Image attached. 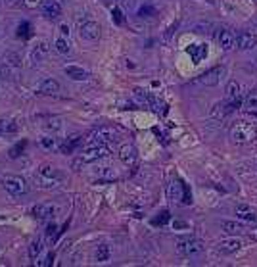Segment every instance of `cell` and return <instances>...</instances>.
I'll use <instances>...</instances> for the list:
<instances>
[{
	"instance_id": "cell-1",
	"label": "cell",
	"mask_w": 257,
	"mask_h": 267,
	"mask_svg": "<svg viewBox=\"0 0 257 267\" xmlns=\"http://www.w3.org/2000/svg\"><path fill=\"white\" fill-rule=\"evenodd\" d=\"M231 138L236 144H248L253 142L257 138V127L253 123H249L246 120H238L236 123H232L231 127Z\"/></svg>"
},
{
	"instance_id": "cell-2",
	"label": "cell",
	"mask_w": 257,
	"mask_h": 267,
	"mask_svg": "<svg viewBox=\"0 0 257 267\" xmlns=\"http://www.w3.org/2000/svg\"><path fill=\"white\" fill-rule=\"evenodd\" d=\"M110 154V150L104 146V144H90L88 148H85L81 156H79L77 162H73V167H79V165L83 164H92V162H98V160H102L106 156Z\"/></svg>"
},
{
	"instance_id": "cell-3",
	"label": "cell",
	"mask_w": 257,
	"mask_h": 267,
	"mask_svg": "<svg viewBox=\"0 0 257 267\" xmlns=\"http://www.w3.org/2000/svg\"><path fill=\"white\" fill-rule=\"evenodd\" d=\"M2 187L8 190L12 196H25L29 192V185L23 177H16V175H8L2 179Z\"/></svg>"
},
{
	"instance_id": "cell-4",
	"label": "cell",
	"mask_w": 257,
	"mask_h": 267,
	"mask_svg": "<svg viewBox=\"0 0 257 267\" xmlns=\"http://www.w3.org/2000/svg\"><path fill=\"white\" fill-rule=\"evenodd\" d=\"M119 138V131L113 127H98L90 133L88 142L90 144H104V142H115Z\"/></svg>"
},
{
	"instance_id": "cell-5",
	"label": "cell",
	"mask_w": 257,
	"mask_h": 267,
	"mask_svg": "<svg viewBox=\"0 0 257 267\" xmlns=\"http://www.w3.org/2000/svg\"><path fill=\"white\" fill-rule=\"evenodd\" d=\"M79 37L83 39V41H98L100 39V25L92 21V19H85V21H81V25H79Z\"/></svg>"
},
{
	"instance_id": "cell-6",
	"label": "cell",
	"mask_w": 257,
	"mask_h": 267,
	"mask_svg": "<svg viewBox=\"0 0 257 267\" xmlns=\"http://www.w3.org/2000/svg\"><path fill=\"white\" fill-rule=\"evenodd\" d=\"M179 252L184 256H198L204 252V242L198 239H186V241H179Z\"/></svg>"
},
{
	"instance_id": "cell-7",
	"label": "cell",
	"mask_w": 257,
	"mask_h": 267,
	"mask_svg": "<svg viewBox=\"0 0 257 267\" xmlns=\"http://www.w3.org/2000/svg\"><path fill=\"white\" fill-rule=\"evenodd\" d=\"M39 179H41V183H44L46 187H56V185L61 181V175L58 173V169H54L50 165H43V167L39 169Z\"/></svg>"
},
{
	"instance_id": "cell-8",
	"label": "cell",
	"mask_w": 257,
	"mask_h": 267,
	"mask_svg": "<svg viewBox=\"0 0 257 267\" xmlns=\"http://www.w3.org/2000/svg\"><path fill=\"white\" fill-rule=\"evenodd\" d=\"M223 68H211L209 71H206V73H202L200 77L196 79V83H200V85H204V86H213L219 83V79H221V75H223Z\"/></svg>"
},
{
	"instance_id": "cell-9",
	"label": "cell",
	"mask_w": 257,
	"mask_h": 267,
	"mask_svg": "<svg viewBox=\"0 0 257 267\" xmlns=\"http://www.w3.org/2000/svg\"><path fill=\"white\" fill-rule=\"evenodd\" d=\"M234 44L240 48V50H251L257 44V37L251 31H240L234 39Z\"/></svg>"
},
{
	"instance_id": "cell-10",
	"label": "cell",
	"mask_w": 257,
	"mask_h": 267,
	"mask_svg": "<svg viewBox=\"0 0 257 267\" xmlns=\"http://www.w3.org/2000/svg\"><path fill=\"white\" fill-rule=\"evenodd\" d=\"M33 216L37 219H41V221H50L56 216V206H52V204H37L33 207Z\"/></svg>"
},
{
	"instance_id": "cell-11",
	"label": "cell",
	"mask_w": 257,
	"mask_h": 267,
	"mask_svg": "<svg viewBox=\"0 0 257 267\" xmlns=\"http://www.w3.org/2000/svg\"><path fill=\"white\" fill-rule=\"evenodd\" d=\"M119 158L121 162L128 167H133V165H137L138 162V154H137V148L133 146V144H125V146H121L119 150Z\"/></svg>"
},
{
	"instance_id": "cell-12",
	"label": "cell",
	"mask_w": 257,
	"mask_h": 267,
	"mask_svg": "<svg viewBox=\"0 0 257 267\" xmlns=\"http://www.w3.org/2000/svg\"><path fill=\"white\" fill-rule=\"evenodd\" d=\"M43 14L48 19H58L61 16V2L60 0H44Z\"/></svg>"
},
{
	"instance_id": "cell-13",
	"label": "cell",
	"mask_w": 257,
	"mask_h": 267,
	"mask_svg": "<svg viewBox=\"0 0 257 267\" xmlns=\"http://www.w3.org/2000/svg\"><path fill=\"white\" fill-rule=\"evenodd\" d=\"M186 52L190 54V58L194 60V64H200L202 60L207 58V44L206 43H196V44H190Z\"/></svg>"
},
{
	"instance_id": "cell-14",
	"label": "cell",
	"mask_w": 257,
	"mask_h": 267,
	"mask_svg": "<svg viewBox=\"0 0 257 267\" xmlns=\"http://www.w3.org/2000/svg\"><path fill=\"white\" fill-rule=\"evenodd\" d=\"M234 39H236L234 33L229 31V29H219V33H217V43L223 50H232L234 48Z\"/></svg>"
},
{
	"instance_id": "cell-15",
	"label": "cell",
	"mask_w": 257,
	"mask_h": 267,
	"mask_svg": "<svg viewBox=\"0 0 257 267\" xmlns=\"http://www.w3.org/2000/svg\"><path fill=\"white\" fill-rule=\"evenodd\" d=\"M240 248H242V241L236 239V236L224 239V241L219 242V250L223 252V254H234V252H238Z\"/></svg>"
},
{
	"instance_id": "cell-16",
	"label": "cell",
	"mask_w": 257,
	"mask_h": 267,
	"mask_svg": "<svg viewBox=\"0 0 257 267\" xmlns=\"http://www.w3.org/2000/svg\"><path fill=\"white\" fill-rule=\"evenodd\" d=\"M63 71H66L68 77L75 79V81H85V79H88V71H85V69L79 68V66H66Z\"/></svg>"
},
{
	"instance_id": "cell-17",
	"label": "cell",
	"mask_w": 257,
	"mask_h": 267,
	"mask_svg": "<svg viewBox=\"0 0 257 267\" xmlns=\"http://www.w3.org/2000/svg\"><path fill=\"white\" fill-rule=\"evenodd\" d=\"M60 91V83L56 79H44L41 86H39V93L41 95H56Z\"/></svg>"
},
{
	"instance_id": "cell-18",
	"label": "cell",
	"mask_w": 257,
	"mask_h": 267,
	"mask_svg": "<svg viewBox=\"0 0 257 267\" xmlns=\"http://www.w3.org/2000/svg\"><path fill=\"white\" fill-rule=\"evenodd\" d=\"M81 142H83V138L79 137V135L68 138V140H66V142H63V144L60 146L61 154H73V152H75V150L81 146Z\"/></svg>"
},
{
	"instance_id": "cell-19",
	"label": "cell",
	"mask_w": 257,
	"mask_h": 267,
	"mask_svg": "<svg viewBox=\"0 0 257 267\" xmlns=\"http://www.w3.org/2000/svg\"><path fill=\"white\" fill-rule=\"evenodd\" d=\"M236 217L242 219V221H248V223H255L257 221V216L249 210L246 204H240V206H236Z\"/></svg>"
},
{
	"instance_id": "cell-20",
	"label": "cell",
	"mask_w": 257,
	"mask_h": 267,
	"mask_svg": "<svg viewBox=\"0 0 257 267\" xmlns=\"http://www.w3.org/2000/svg\"><path fill=\"white\" fill-rule=\"evenodd\" d=\"M17 133V123L12 120H0V137H10Z\"/></svg>"
},
{
	"instance_id": "cell-21",
	"label": "cell",
	"mask_w": 257,
	"mask_h": 267,
	"mask_svg": "<svg viewBox=\"0 0 257 267\" xmlns=\"http://www.w3.org/2000/svg\"><path fill=\"white\" fill-rule=\"evenodd\" d=\"M44 250V244H43V239H35L33 242H31V246H29V256H31V259H37L41 254H43Z\"/></svg>"
},
{
	"instance_id": "cell-22",
	"label": "cell",
	"mask_w": 257,
	"mask_h": 267,
	"mask_svg": "<svg viewBox=\"0 0 257 267\" xmlns=\"http://www.w3.org/2000/svg\"><path fill=\"white\" fill-rule=\"evenodd\" d=\"M46 54H48V43H46V41H39L37 46L33 48V58L39 62V60H43Z\"/></svg>"
},
{
	"instance_id": "cell-23",
	"label": "cell",
	"mask_w": 257,
	"mask_h": 267,
	"mask_svg": "<svg viewBox=\"0 0 257 267\" xmlns=\"http://www.w3.org/2000/svg\"><path fill=\"white\" fill-rule=\"evenodd\" d=\"M110 254H112V252H110V246H108V244H100L94 252V258L96 261L102 263V261H108V259H110Z\"/></svg>"
},
{
	"instance_id": "cell-24",
	"label": "cell",
	"mask_w": 257,
	"mask_h": 267,
	"mask_svg": "<svg viewBox=\"0 0 257 267\" xmlns=\"http://www.w3.org/2000/svg\"><path fill=\"white\" fill-rule=\"evenodd\" d=\"M244 106H246L248 110H257V86L248 93L246 100H244Z\"/></svg>"
},
{
	"instance_id": "cell-25",
	"label": "cell",
	"mask_w": 257,
	"mask_h": 267,
	"mask_svg": "<svg viewBox=\"0 0 257 267\" xmlns=\"http://www.w3.org/2000/svg\"><path fill=\"white\" fill-rule=\"evenodd\" d=\"M223 229L229 234H240L244 233V227L240 223H234V221H223Z\"/></svg>"
},
{
	"instance_id": "cell-26",
	"label": "cell",
	"mask_w": 257,
	"mask_h": 267,
	"mask_svg": "<svg viewBox=\"0 0 257 267\" xmlns=\"http://www.w3.org/2000/svg\"><path fill=\"white\" fill-rule=\"evenodd\" d=\"M236 96H240V85H238L236 81H231V83L227 85V100H232V98H236Z\"/></svg>"
},
{
	"instance_id": "cell-27",
	"label": "cell",
	"mask_w": 257,
	"mask_h": 267,
	"mask_svg": "<svg viewBox=\"0 0 257 267\" xmlns=\"http://www.w3.org/2000/svg\"><path fill=\"white\" fill-rule=\"evenodd\" d=\"M54 48L60 52V54H69V52H71V46H69L68 39H63V37L56 39V43H54Z\"/></svg>"
},
{
	"instance_id": "cell-28",
	"label": "cell",
	"mask_w": 257,
	"mask_h": 267,
	"mask_svg": "<svg viewBox=\"0 0 257 267\" xmlns=\"http://www.w3.org/2000/svg\"><path fill=\"white\" fill-rule=\"evenodd\" d=\"M17 37H21V39L31 37V25H29L27 21H21V23L17 25Z\"/></svg>"
},
{
	"instance_id": "cell-29",
	"label": "cell",
	"mask_w": 257,
	"mask_h": 267,
	"mask_svg": "<svg viewBox=\"0 0 257 267\" xmlns=\"http://www.w3.org/2000/svg\"><path fill=\"white\" fill-rule=\"evenodd\" d=\"M27 146V140H21V142H17L16 146L10 150V158H17V156H21V152L25 150Z\"/></svg>"
},
{
	"instance_id": "cell-30",
	"label": "cell",
	"mask_w": 257,
	"mask_h": 267,
	"mask_svg": "<svg viewBox=\"0 0 257 267\" xmlns=\"http://www.w3.org/2000/svg\"><path fill=\"white\" fill-rule=\"evenodd\" d=\"M179 189H180V185H175V183H173L171 187H169V198H171L173 202H175V200H180Z\"/></svg>"
},
{
	"instance_id": "cell-31",
	"label": "cell",
	"mask_w": 257,
	"mask_h": 267,
	"mask_svg": "<svg viewBox=\"0 0 257 267\" xmlns=\"http://www.w3.org/2000/svg\"><path fill=\"white\" fill-rule=\"evenodd\" d=\"M169 221V212H162L159 217H155L154 219V225H165Z\"/></svg>"
},
{
	"instance_id": "cell-32",
	"label": "cell",
	"mask_w": 257,
	"mask_h": 267,
	"mask_svg": "<svg viewBox=\"0 0 257 267\" xmlns=\"http://www.w3.org/2000/svg\"><path fill=\"white\" fill-rule=\"evenodd\" d=\"M56 234H58V225H56V223H50L48 227H46V236H48V239L52 241V239H54Z\"/></svg>"
},
{
	"instance_id": "cell-33",
	"label": "cell",
	"mask_w": 257,
	"mask_h": 267,
	"mask_svg": "<svg viewBox=\"0 0 257 267\" xmlns=\"http://www.w3.org/2000/svg\"><path fill=\"white\" fill-rule=\"evenodd\" d=\"M98 177H108V179H113V177H115V173H113L110 167H100V171H98Z\"/></svg>"
},
{
	"instance_id": "cell-34",
	"label": "cell",
	"mask_w": 257,
	"mask_h": 267,
	"mask_svg": "<svg viewBox=\"0 0 257 267\" xmlns=\"http://www.w3.org/2000/svg\"><path fill=\"white\" fill-rule=\"evenodd\" d=\"M112 16H113V19H115V23H123V14H121L119 8H113Z\"/></svg>"
},
{
	"instance_id": "cell-35",
	"label": "cell",
	"mask_w": 257,
	"mask_h": 267,
	"mask_svg": "<svg viewBox=\"0 0 257 267\" xmlns=\"http://www.w3.org/2000/svg\"><path fill=\"white\" fill-rule=\"evenodd\" d=\"M43 146L44 148H52V146H54V138H50V137L43 138Z\"/></svg>"
},
{
	"instance_id": "cell-36",
	"label": "cell",
	"mask_w": 257,
	"mask_h": 267,
	"mask_svg": "<svg viewBox=\"0 0 257 267\" xmlns=\"http://www.w3.org/2000/svg\"><path fill=\"white\" fill-rule=\"evenodd\" d=\"M248 236H249V239H251V241H253V242H257V227H253V229L249 231Z\"/></svg>"
},
{
	"instance_id": "cell-37",
	"label": "cell",
	"mask_w": 257,
	"mask_h": 267,
	"mask_svg": "<svg viewBox=\"0 0 257 267\" xmlns=\"http://www.w3.org/2000/svg\"><path fill=\"white\" fill-rule=\"evenodd\" d=\"M4 2H6L8 6H12V8H14V6H19V4H21V0H4Z\"/></svg>"
},
{
	"instance_id": "cell-38",
	"label": "cell",
	"mask_w": 257,
	"mask_h": 267,
	"mask_svg": "<svg viewBox=\"0 0 257 267\" xmlns=\"http://www.w3.org/2000/svg\"><path fill=\"white\" fill-rule=\"evenodd\" d=\"M50 263H52V254H48V256L41 261V265H50Z\"/></svg>"
},
{
	"instance_id": "cell-39",
	"label": "cell",
	"mask_w": 257,
	"mask_h": 267,
	"mask_svg": "<svg viewBox=\"0 0 257 267\" xmlns=\"http://www.w3.org/2000/svg\"><path fill=\"white\" fill-rule=\"evenodd\" d=\"M39 2H41V0H25V4H27V6H37Z\"/></svg>"
},
{
	"instance_id": "cell-40",
	"label": "cell",
	"mask_w": 257,
	"mask_h": 267,
	"mask_svg": "<svg viewBox=\"0 0 257 267\" xmlns=\"http://www.w3.org/2000/svg\"><path fill=\"white\" fill-rule=\"evenodd\" d=\"M60 31H61V35H69V29H68V25H61V27H60Z\"/></svg>"
},
{
	"instance_id": "cell-41",
	"label": "cell",
	"mask_w": 257,
	"mask_h": 267,
	"mask_svg": "<svg viewBox=\"0 0 257 267\" xmlns=\"http://www.w3.org/2000/svg\"><path fill=\"white\" fill-rule=\"evenodd\" d=\"M119 2H127V0H119Z\"/></svg>"
},
{
	"instance_id": "cell-42",
	"label": "cell",
	"mask_w": 257,
	"mask_h": 267,
	"mask_svg": "<svg viewBox=\"0 0 257 267\" xmlns=\"http://www.w3.org/2000/svg\"><path fill=\"white\" fill-rule=\"evenodd\" d=\"M209 2H213V0H209Z\"/></svg>"
}]
</instances>
